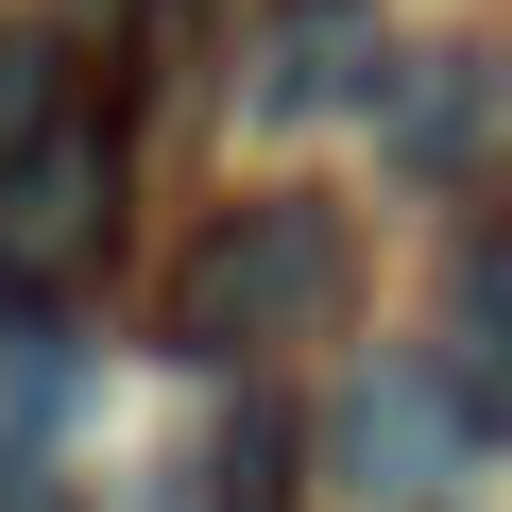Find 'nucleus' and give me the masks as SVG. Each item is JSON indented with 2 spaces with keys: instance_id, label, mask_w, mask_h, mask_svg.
Instances as JSON below:
<instances>
[{
  "instance_id": "f257e3e1",
  "label": "nucleus",
  "mask_w": 512,
  "mask_h": 512,
  "mask_svg": "<svg viewBox=\"0 0 512 512\" xmlns=\"http://www.w3.org/2000/svg\"><path fill=\"white\" fill-rule=\"evenodd\" d=\"M342 274H359L342 205H325V188H256V205H222V222L171 256L154 342H171V359H274V342H308V325L342 308Z\"/></svg>"
},
{
  "instance_id": "7ed1b4c3",
  "label": "nucleus",
  "mask_w": 512,
  "mask_h": 512,
  "mask_svg": "<svg viewBox=\"0 0 512 512\" xmlns=\"http://www.w3.org/2000/svg\"><path fill=\"white\" fill-rule=\"evenodd\" d=\"M478 444H495V427H478L461 359H427V342H376V359H359V393H342V427H325V461H342V495H359V512H427Z\"/></svg>"
},
{
  "instance_id": "423d86ee",
  "label": "nucleus",
  "mask_w": 512,
  "mask_h": 512,
  "mask_svg": "<svg viewBox=\"0 0 512 512\" xmlns=\"http://www.w3.org/2000/svg\"><path fill=\"white\" fill-rule=\"evenodd\" d=\"M69 103H86V52H69L52 18H0V154H35Z\"/></svg>"
},
{
  "instance_id": "39448f33",
  "label": "nucleus",
  "mask_w": 512,
  "mask_h": 512,
  "mask_svg": "<svg viewBox=\"0 0 512 512\" xmlns=\"http://www.w3.org/2000/svg\"><path fill=\"white\" fill-rule=\"evenodd\" d=\"M308 495V427H291V393H239L222 427H205V512H291Z\"/></svg>"
},
{
  "instance_id": "f03ea898",
  "label": "nucleus",
  "mask_w": 512,
  "mask_h": 512,
  "mask_svg": "<svg viewBox=\"0 0 512 512\" xmlns=\"http://www.w3.org/2000/svg\"><path fill=\"white\" fill-rule=\"evenodd\" d=\"M103 239H120V120L69 103L35 154H0V325H35L103 274Z\"/></svg>"
},
{
  "instance_id": "20e7f679",
  "label": "nucleus",
  "mask_w": 512,
  "mask_h": 512,
  "mask_svg": "<svg viewBox=\"0 0 512 512\" xmlns=\"http://www.w3.org/2000/svg\"><path fill=\"white\" fill-rule=\"evenodd\" d=\"M376 103H393V35H376V0H291V18L256 35V69H239V120H256V137L376 120Z\"/></svg>"
},
{
  "instance_id": "0eeeda50",
  "label": "nucleus",
  "mask_w": 512,
  "mask_h": 512,
  "mask_svg": "<svg viewBox=\"0 0 512 512\" xmlns=\"http://www.w3.org/2000/svg\"><path fill=\"white\" fill-rule=\"evenodd\" d=\"M478 103H495V69H478V52H444V86H427V103L393 120V154H410V171H461V137H478Z\"/></svg>"
},
{
  "instance_id": "6e6552de",
  "label": "nucleus",
  "mask_w": 512,
  "mask_h": 512,
  "mask_svg": "<svg viewBox=\"0 0 512 512\" xmlns=\"http://www.w3.org/2000/svg\"><path fill=\"white\" fill-rule=\"evenodd\" d=\"M86 18H120V0H86Z\"/></svg>"
}]
</instances>
